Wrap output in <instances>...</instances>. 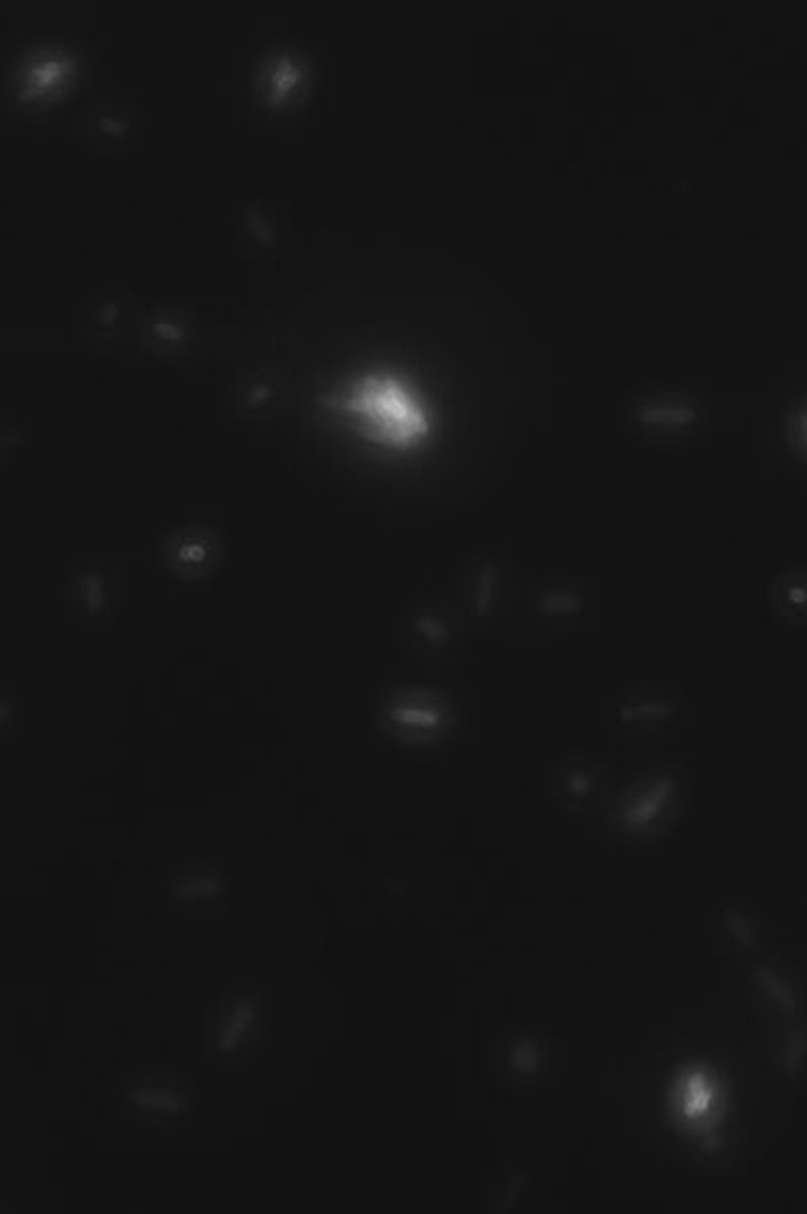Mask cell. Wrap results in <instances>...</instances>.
<instances>
[{
  "label": "cell",
  "instance_id": "6da1fadb",
  "mask_svg": "<svg viewBox=\"0 0 807 1214\" xmlns=\"http://www.w3.org/2000/svg\"><path fill=\"white\" fill-rule=\"evenodd\" d=\"M323 406L349 422L365 440L410 452L434 432V412L420 386L402 369L372 365L323 394Z\"/></svg>",
  "mask_w": 807,
  "mask_h": 1214
},
{
  "label": "cell",
  "instance_id": "7a4b0ae2",
  "mask_svg": "<svg viewBox=\"0 0 807 1214\" xmlns=\"http://www.w3.org/2000/svg\"><path fill=\"white\" fill-rule=\"evenodd\" d=\"M256 1022V1006L252 1000H244L240 1004H236L228 1016L222 1022V1028L217 1032V1048L222 1052H232L236 1050L246 1034L250 1032L252 1024Z\"/></svg>",
  "mask_w": 807,
  "mask_h": 1214
},
{
  "label": "cell",
  "instance_id": "3957f363",
  "mask_svg": "<svg viewBox=\"0 0 807 1214\" xmlns=\"http://www.w3.org/2000/svg\"><path fill=\"white\" fill-rule=\"evenodd\" d=\"M136 1109L155 1115H175L183 1109V1097L163 1087H140L130 1095Z\"/></svg>",
  "mask_w": 807,
  "mask_h": 1214
},
{
  "label": "cell",
  "instance_id": "277c9868",
  "mask_svg": "<svg viewBox=\"0 0 807 1214\" xmlns=\"http://www.w3.org/2000/svg\"><path fill=\"white\" fill-rule=\"evenodd\" d=\"M179 896L185 900H199V898H211L215 896L219 890H222V882L217 878H207V876H195L189 878L185 882L179 884Z\"/></svg>",
  "mask_w": 807,
  "mask_h": 1214
},
{
  "label": "cell",
  "instance_id": "5b68a950",
  "mask_svg": "<svg viewBox=\"0 0 807 1214\" xmlns=\"http://www.w3.org/2000/svg\"><path fill=\"white\" fill-rule=\"evenodd\" d=\"M799 432H801V438H803V442H805V444H807V414H805V416H803V418H801V424H799Z\"/></svg>",
  "mask_w": 807,
  "mask_h": 1214
}]
</instances>
